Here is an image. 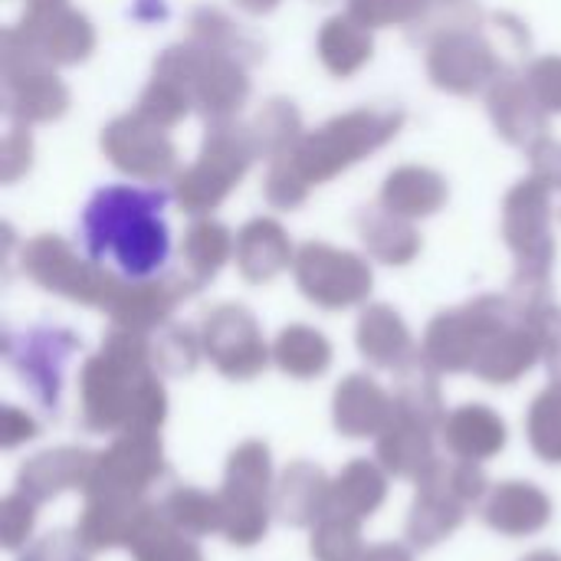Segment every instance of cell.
Masks as SVG:
<instances>
[{"instance_id": "obj_1", "label": "cell", "mask_w": 561, "mask_h": 561, "mask_svg": "<svg viewBox=\"0 0 561 561\" xmlns=\"http://www.w3.org/2000/svg\"><path fill=\"white\" fill-rule=\"evenodd\" d=\"M164 194L112 184L95 191L82 214V240L92 260L115 266L128 279H148L171 256Z\"/></svg>"}]
</instances>
